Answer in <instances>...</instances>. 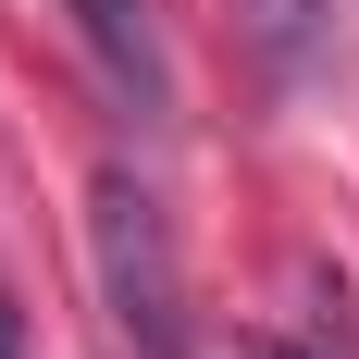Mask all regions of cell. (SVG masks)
Instances as JSON below:
<instances>
[{"label": "cell", "instance_id": "cell-1", "mask_svg": "<svg viewBox=\"0 0 359 359\" xmlns=\"http://www.w3.org/2000/svg\"><path fill=\"white\" fill-rule=\"evenodd\" d=\"M87 260H100V297H111V323H124V347H137V359H198V334H186L174 223H161V198H149L124 161L87 186Z\"/></svg>", "mask_w": 359, "mask_h": 359}, {"label": "cell", "instance_id": "cell-2", "mask_svg": "<svg viewBox=\"0 0 359 359\" xmlns=\"http://www.w3.org/2000/svg\"><path fill=\"white\" fill-rule=\"evenodd\" d=\"M74 37L100 50V87L161 137V124H174V50H161V25H149V0H74Z\"/></svg>", "mask_w": 359, "mask_h": 359}, {"label": "cell", "instance_id": "cell-3", "mask_svg": "<svg viewBox=\"0 0 359 359\" xmlns=\"http://www.w3.org/2000/svg\"><path fill=\"white\" fill-rule=\"evenodd\" d=\"M236 37L260 50V74H310V37H323V0H236Z\"/></svg>", "mask_w": 359, "mask_h": 359}, {"label": "cell", "instance_id": "cell-4", "mask_svg": "<svg viewBox=\"0 0 359 359\" xmlns=\"http://www.w3.org/2000/svg\"><path fill=\"white\" fill-rule=\"evenodd\" d=\"M236 359H310V347H297V323H248V334H236Z\"/></svg>", "mask_w": 359, "mask_h": 359}, {"label": "cell", "instance_id": "cell-5", "mask_svg": "<svg viewBox=\"0 0 359 359\" xmlns=\"http://www.w3.org/2000/svg\"><path fill=\"white\" fill-rule=\"evenodd\" d=\"M0 359H25V323H13V297H0Z\"/></svg>", "mask_w": 359, "mask_h": 359}]
</instances>
